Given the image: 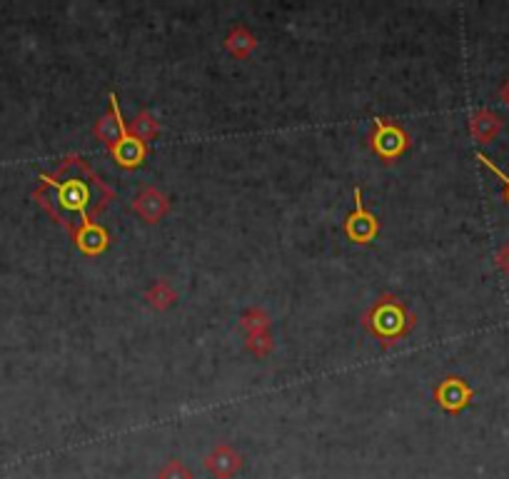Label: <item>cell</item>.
<instances>
[{
    "label": "cell",
    "instance_id": "cell-1",
    "mask_svg": "<svg viewBox=\"0 0 509 479\" xmlns=\"http://www.w3.org/2000/svg\"><path fill=\"white\" fill-rule=\"evenodd\" d=\"M415 315L409 312V308L395 295H382L372 302V308L365 312L362 325L369 335L379 339L385 347L395 345L397 339L407 337L409 332L415 329Z\"/></svg>",
    "mask_w": 509,
    "mask_h": 479
},
{
    "label": "cell",
    "instance_id": "cell-2",
    "mask_svg": "<svg viewBox=\"0 0 509 479\" xmlns=\"http://www.w3.org/2000/svg\"><path fill=\"white\" fill-rule=\"evenodd\" d=\"M369 148L372 152L382 158L385 162L397 160L402 152H407L409 148V135L405 128L387 118H375L372 122V135H369Z\"/></svg>",
    "mask_w": 509,
    "mask_h": 479
},
{
    "label": "cell",
    "instance_id": "cell-3",
    "mask_svg": "<svg viewBox=\"0 0 509 479\" xmlns=\"http://www.w3.org/2000/svg\"><path fill=\"white\" fill-rule=\"evenodd\" d=\"M202 464L208 469V474H212L215 479H235L245 467V457L232 445L220 442L205 455Z\"/></svg>",
    "mask_w": 509,
    "mask_h": 479
},
{
    "label": "cell",
    "instance_id": "cell-4",
    "mask_svg": "<svg viewBox=\"0 0 509 479\" xmlns=\"http://www.w3.org/2000/svg\"><path fill=\"white\" fill-rule=\"evenodd\" d=\"M379 232V220L365 208L362 200V188H355V212L345 220V235L357 245H367L377 238Z\"/></svg>",
    "mask_w": 509,
    "mask_h": 479
},
{
    "label": "cell",
    "instance_id": "cell-5",
    "mask_svg": "<svg viewBox=\"0 0 509 479\" xmlns=\"http://www.w3.org/2000/svg\"><path fill=\"white\" fill-rule=\"evenodd\" d=\"M472 397H475V392L462 377H445L435 387V402L447 415H459L462 409H467Z\"/></svg>",
    "mask_w": 509,
    "mask_h": 479
},
{
    "label": "cell",
    "instance_id": "cell-6",
    "mask_svg": "<svg viewBox=\"0 0 509 479\" xmlns=\"http://www.w3.org/2000/svg\"><path fill=\"white\" fill-rule=\"evenodd\" d=\"M132 212L145 222H160L170 212L168 195L155 185H145L132 200Z\"/></svg>",
    "mask_w": 509,
    "mask_h": 479
},
{
    "label": "cell",
    "instance_id": "cell-7",
    "mask_svg": "<svg viewBox=\"0 0 509 479\" xmlns=\"http://www.w3.org/2000/svg\"><path fill=\"white\" fill-rule=\"evenodd\" d=\"M125 120L120 115V105H118V98H115V93H110V112H105L103 118L98 120V125H95V135L98 140L110 150V155H113V150L118 148L120 142V135L125 132Z\"/></svg>",
    "mask_w": 509,
    "mask_h": 479
},
{
    "label": "cell",
    "instance_id": "cell-8",
    "mask_svg": "<svg viewBox=\"0 0 509 479\" xmlns=\"http://www.w3.org/2000/svg\"><path fill=\"white\" fill-rule=\"evenodd\" d=\"M502 128H504V120L499 118L497 112L489 108L475 110L472 118H469V135H472V140L479 142V145L492 142V140L502 132Z\"/></svg>",
    "mask_w": 509,
    "mask_h": 479
},
{
    "label": "cell",
    "instance_id": "cell-9",
    "mask_svg": "<svg viewBox=\"0 0 509 479\" xmlns=\"http://www.w3.org/2000/svg\"><path fill=\"white\" fill-rule=\"evenodd\" d=\"M225 50L230 55H235L240 60H248L255 50H258V38L255 33H250V28L245 25H235L230 28V33L225 35Z\"/></svg>",
    "mask_w": 509,
    "mask_h": 479
},
{
    "label": "cell",
    "instance_id": "cell-10",
    "mask_svg": "<svg viewBox=\"0 0 509 479\" xmlns=\"http://www.w3.org/2000/svg\"><path fill=\"white\" fill-rule=\"evenodd\" d=\"M145 299H148V305L152 309H158V312H165L170 309L175 302H178V292L172 289L168 279H158V282H152L145 292Z\"/></svg>",
    "mask_w": 509,
    "mask_h": 479
},
{
    "label": "cell",
    "instance_id": "cell-11",
    "mask_svg": "<svg viewBox=\"0 0 509 479\" xmlns=\"http://www.w3.org/2000/svg\"><path fill=\"white\" fill-rule=\"evenodd\" d=\"M158 132H160L158 118H155L148 108H140V112L135 115V120H132V135H135L140 142L148 145L150 140L158 138Z\"/></svg>",
    "mask_w": 509,
    "mask_h": 479
},
{
    "label": "cell",
    "instance_id": "cell-12",
    "mask_svg": "<svg viewBox=\"0 0 509 479\" xmlns=\"http://www.w3.org/2000/svg\"><path fill=\"white\" fill-rule=\"evenodd\" d=\"M240 327L245 329L248 335H255V332H268L269 315L262 308L245 309V312H242V318H240Z\"/></svg>",
    "mask_w": 509,
    "mask_h": 479
},
{
    "label": "cell",
    "instance_id": "cell-13",
    "mask_svg": "<svg viewBox=\"0 0 509 479\" xmlns=\"http://www.w3.org/2000/svg\"><path fill=\"white\" fill-rule=\"evenodd\" d=\"M245 347H248L250 355H255V357L265 359L275 349V339H272V335L268 332H255V335H248V339H245Z\"/></svg>",
    "mask_w": 509,
    "mask_h": 479
},
{
    "label": "cell",
    "instance_id": "cell-14",
    "mask_svg": "<svg viewBox=\"0 0 509 479\" xmlns=\"http://www.w3.org/2000/svg\"><path fill=\"white\" fill-rule=\"evenodd\" d=\"M158 479H195L192 469L182 459H168L158 472Z\"/></svg>",
    "mask_w": 509,
    "mask_h": 479
},
{
    "label": "cell",
    "instance_id": "cell-15",
    "mask_svg": "<svg viewBox=\"0 0 509 479\" xmlns=\"http://www.w3.org/2000/svg\"><path fill=\"white\" fill-rule=\"evenodd\" d=\"M477 160L482 162V165H485V168L492 170V172H494V175L502 180V185H504V200H507V205H509V175H504V172H502V170H499L497 165H494V162H492V160L485 155V152H477Z\"/></svg>",
    "mask_w": 509,
    "mask_h": 479
},
{
    "label": "cell",
    "instance_id": "cell-16",
    "mask_svg": "<svg viewBox=\"0 0 509 479\" xmlns=\"http://www.w3.org/2000/svg\"><path fill=\"white\" fill-rule=\"evenodd\" d=\"M497 268L509 278V240L497 249Z\"/></svg>",
    "mask_w": 509,
    "mask_h": 479
},
{
    "label": "cell",
    "instance_id": "cell-17",
    "mask_svg": "<svg viewBox=\"0 0 509 479\" xmlns=\"http://www.w3.org/2000/svg\"><path fill=\"white\" fill-rule=\"evenodd\" d=\"M499 95H502V100H504V103H507V105H509V80H507V83H504V85H502V90H499Z\"/></svg>",
    "mask_w": 509,
    "mask_h": 479
}]
</instances>
